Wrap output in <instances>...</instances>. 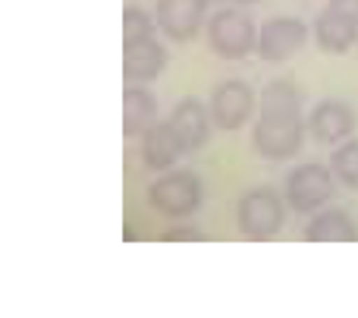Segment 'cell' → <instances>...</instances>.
<instances>
[{
	"instance_id": "6da1fadb",
	"label": "cell",
	"mask_w": 358,
	"mask_h": 318,
	"mask_svg": "<svg viewBox=\"0 0 358 318\" xmlns=\"http://www.w3.org/2000/svg\"><path fill=\"white\" fill-rule=\"evenodd\" d=\"M308 123L302 117L299 92L286 79H273L261 92V111L252 130V145L267 161H286L299 155Z\"/></svg>"
},
{
	"instance_id": "7a4b0ae2",
	"label": "cell",
	"mask_w": 358,
	"mask_h": 318,
	"mask_svg": "<svg viewBox=\"0 0 358 318\" xmlns=\"http://www.w3.org/2000/svg\"><path fill=\"white\" fill-rule=\"evenodd\" d=\"M286 205H289V202L271 186L248 189V193L239 195V202H236V227H239L242 237H248V240H267L283 230Z\"/></svg>"
},
{
	"instance_id": "3957f363",
	"label": "cell",
	"mask_w": 358,
	"mask_h": 318,
	"mask_svg": "<svg viewBox=\"0 0 358 318\" xmlns=\"http://www.w3.org/2000/svg\"><path fill=\"white\" fill-rule=\"evenodd\" d=\"M201 180L192 170H167L148 189V202L164 218H189L201 205Z\"/></svg>"
},
{
	"instance_id": "277c9868",
	"label": "cell",
	"mask_w": 358,
	"mask_h": 318,
	"mask_svg": "<svg viewBox=\"0 0 358 318\" xmlns=\"http://www.w3.org/2000/svg\"><path fill=\"white\" fill-rule=\"evenodd\" d=\"M258 29L252 16L239 10H220L208 19V48L223 60H242L255 50Z\"/></svg>"
},
{
	"instance_id": "5b68a950",
	"label": "cell",
	"mask_w": 358,
	"mask_h": 318,
	"mask_svg": "<svg viewBox=\"0 0 358 318\" xmlns=\"http://www.w3.org/2000/svg\"><path fill=\"white\" fill-rule=\"evenodd\" d=\"M334 170L324 167V164H299L289 177H286V202L289 208L302 214L317 212L321 205H327L330 195H334Z\"/></svg>"
},
{
	"instance_id": "8992f818",
	"label": "cell",
	"mask_w": 358,
	"mask_h": 318,
	"mask_svg": "<svg viewBox=\"0 0 358 318\" xmlns=\"http://www.w3.org/2000/svg\"><path fill=\"white\" fill-rule=\"evenodd\" d=\"M311 29L296 16H277L267 19L258 29V41H255V54L267 63H283L296 57L305 48Z\"/></svg>"
},
{
	"instance_id": "52a82bcc",
	"label": "cell",
	"mask_w": 358,
	"mask_h": 318,
	"mask_svg": "<svg viewBox=\"0 0 358 318\" xmlns=\"http://www.w3.org/2000/svg\"><path fill=\"white\" fill-rule=\"evenodd\" d=\"M255 107H258V95L242 79L220 82L210 95V120H214L217 130H242L255 117Z\"/></svg>"
},
{
	"instance_id": "ba28073f",
	"label": "cell",
	"mask_w": 358,
	"mask_h": 318,
	"mask_svg": "<svg viewBox=\"0 0 358 318\" xmlns=\"http://www.w3.org/2000/svg\"><path fill=\"white\" fill-rule=\"evenodd\" d=\"M305 123H308V136L315 139L317 145H340L355 132L358 117L346 101L327 98V101H317V104L311 107Z\"/></svg>"
},
{
	"instance_id": "9c48e42d",
	"label": "cell",
	"mask_w": 358,
	"mask_h": 318,
	"mask_svg": "<svg viewBox=\"0 0 358 318\" xmlns=\"http://www.w3.org/2000/svg\"><path fill=\"white\" fill-rule=\"evenodd\" d=\"M208 4L210 0H157V29L170 41H192L208 19Z\"/></svg>"
},
{
	"instance_id": "30bf717a",
	"label": "cell",
	"mask_w": 358,
	"mask_h": 318,
	"mask_svg": "<svg viewBox=\"0 0 358 318\" xmlns=\"http://www.w3.org/2000/svg\"><path fill=\"white\" fill-rule=\"evenodd\" d=\"M167 67V48L161 44L157 32L123 41V76L129 82H155Z\"/></svg>"
},
{
	"instance_id": "8fae6325",
	"label": "cell",
	"mask_w": 358,
	"mask_h": 318,
	"mask_svg": "<svg viewBox=\"0 0 358 318\" xmlns=\"http://www.w3.org/2000/svg\"><path fill=\"white\" fill-rule=\"evenodd\" d=\"M182 155H189L182 145V139L176 136L170 120H157L148 132H142V161L151 170H170Z\"/></svg>"
},
{
	"instance_id": "7c38bea8",
	"label": "cell",
	"mask_w": 358,
	"mask_h": 318,
	"mask_svg": "<svg viewBox=\"0 0 358 318\" xmlns=\"http://www.w3.org/2000/svg\"><path fill=\"white\" fill-rule=\"evenodd\" d=\"M170 123H173L176 136L182 139L185 151H198L201 145H208L214 120H210V107H204L198 98H185L173 107Z\"/></svg>"
},
{
	"instance_id": "4fadbf2b",
	"label": "cell",
	"mask_w": 358,
	"mask_h": 318,
	"mask_svg": "<svg viewBox=\"0 0 358 318\" xmlns=\"http://www.w3.org/2000/svg\"><path fill=\"white\" fill-rule=\"evenodd\" d=\"M311 35H315V44L324 50V54H346L352 44H358V25L352 19H346L336 10H321L311 25Z\"/></svg>"
},
{
	"instance_id": "5bb4252c",
	"label": "cell",
	"mask_w": 358,
	"mask_h": 318,
	"mask_svg": "<svg viewBox=\"0 0 358 318\" xmlns=\"http://www.w3.org/2000/svg\"><path fill=\"white\" fill-rule=\"evenodd\" d=\"M157 120H161V113H157L155 95H151L148 88H142L138 82L126 88L123 92V136L126 139L142 136V132H148Z\"/></svg>"
},
{
	"instance_id": "9a60e30c",
	"label": "cell",
	"mask_w": 358,
	"mask_h": 318,
	"mask_svg": "<svg viewBox=\"0 0 358 318\" xmlns=\"http://www.w3.org/2000/svg\"><path fill=\"white\" fill-rule=\"evenodd\" d=\"M305 240L308 243H355L358 240V227L340 208H327V212L315 214L305 227Z\"/></svg>"
},
{
	"instance_id": "2e32d148",
	"label": "cell",
	"mask_w": 358,
	"mask_h": 318,
	"mask_svg": "<svg viewBox=\"0 0 358 318\" xmlns=\"http://www.w3.org/2000/svg\"><path fill=\"white\" fill-rule=\"evenodd\" d=\"M330 170L343 186L358 189V139H346L330 155Z\"/></svg>"
},
{
	"instance_id": "e0dca14e",
	"label": "cell",
	"mask_w": 358,
	"mask_h": 318,
	"mask_svg": "<svg viewBox=\"0 0 358 318\" xmlns=\"http://www.w3.org/2000/svg\"><path fill=\"white\" fill-rule=\"evenodd\" d=\"M157 32V19H151L145 10L138 6H126L123 13V41H132V38H142Z\"/></svg>"
},
{
	"instance_id": "ac0fdd59",
	"label": "cell",
	"mask_w": 358,
	"mask_h": 318,
	"mask_svg": "<svg viewBox=\"0 0 358 318\" xmlns=\"http://www.w3.org/2000/svg\"><path fill=\"white\" fill-rule=\"evenodd\" d=\"M161 240H208V233L195 230V227H173V230H164Z\"/></svg>"
},
{
	"instance_id": "d6986e66",
	"label": "cell",
	"mask_w": 358,
	"mask_h": 318,
	"mask_svg": "<svg viewBox=\"0 0 358 318\" xmlns=\"http://www.w3.org/2000/svg\"><path fill=\"white\" fill-rule=\"evenodd\" d=\"M330 10H336V13H343L346 19H352V22L358 25V0H330Z\"/></svg>"
},
{
	"instance_id": "ffe728a7",
	"label": "cell",
	"mask_w": 358,
	"mask_h": 318,
	"mask_svg": "<svg viewBox=\"0 0 358 318\" xmlns=\"http://www.w3.org/2000/svg\"><path fill=\"white\" fill-rule=\"evenodd\" d=\"M227 4H258V0H227Z\"/></svg>"
}]
</instances>
